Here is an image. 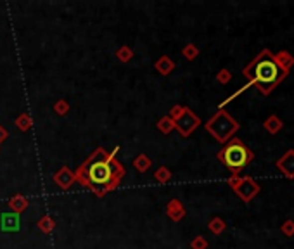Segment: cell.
Segmentation results:
<instances>
[{"instance_id":"obj_1","label":"cell","mask_w":294,"mask_h":249,"mask_svg":"<svg viewBox=\"0 0 294 249\" xmlns=\"http://www.w3.org/2000/svg\"><path fill=\"white\" fill-rule=\"evenodd\" d=\"M223 158H225V163L230 166V168L239 169L241 166L246 165V161H248V151H246L241 144H232L230 147L225 149Z\"/></svg>"},{"instance_id":"obj_2","label":"cell","mask_w":294,"mask_h":249,"mask_svg":"<svg viewBox=\"0 0 294 249\" xmlns=\"http://www.w3.org/2000/svg\"><path fill=\"white\" fill-rule=\"evenodd\" d=\"M279 73H281V70L274 61L265 59L256 66V78L263 83H274L279 78Z\"/></svg>"},{"instance_id":"obj_3","label":"cell","mask_w":294,"mask_h":249,"mask_svg":"<svg viewBox=\"0 0 294 249\" xmlns=\"http://www.w3.org/2000/svg\"><path fill=\"white\" fill-rule=\"evenodd\" d=\"M89 178L97 185H104L111 178V166L106 161H97L89 168Z\"/></svg>"}]
</instances>
